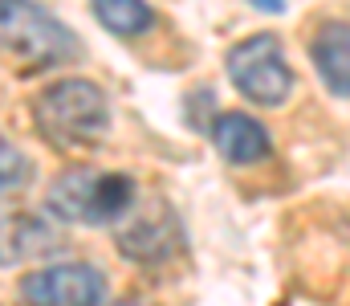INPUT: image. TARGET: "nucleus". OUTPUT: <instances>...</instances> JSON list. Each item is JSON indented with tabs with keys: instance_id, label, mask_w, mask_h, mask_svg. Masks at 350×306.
<instances>
[{
	"instance_id": "1",
	"label": "nucleus",
	"mask_w": 350,
	"mask_h": 306,
	"mask_svg": "<svg viewBox=\"0 0 350 306\" xmlns=\"http://www.w3.org/2000/svg\"><path fill=\"white\" fill-rule=\"evenodd\" d=\"M33 118H37L41 135L53 147L78 151V147H94L106 135L110 106H106V94L94 82H86V78H62V82L45 86L37 94Z\"/></svg>"
},
{
	"instance_id": "2",
	"label": "nucleus",
	"mask_w": 350,
	"mask_h": 306,
	"mask_svg": "<svg viewBox=\"0 0 350 306\" xmlns=\"http://www.w3.org/2000/svg\"><path fill=\"white\" fill-rule=\"evenodd\" d=\"M135 204V180L122 172L70 168L53 180L45 208L66 225H114Z\"/></svg>"
},
{
	"instance_id": "3",
	"label": "nucleus",
	"mask_w": 350,
	"mask_h": 306,
	"mask_svg": "<svg viewBox=\"0 0 350 306\" xmlns=\"http://www.w3.org/2000/svg\"><path fill=\"white\" fill-rule=\"evenodd\" d=\"M70 29L33 0H0V53L21 70H41L74 53Z\"/></svg>"
},
{
	"instance_id": "4",
	"label": "nucleus",
	"mask_w": 350,
	"mask_h": 306,
	"mask_svg": "<svg viewBox=\"0 0 350 306\" xmlns=\"http://www.w3.org/2000/svg\"><path fill=\"white\" fill-rule=\"evenodd\" d=\"M228 78L232 86L253 99L257 106H281L293 90V74L285 62V49L273 33H257L249 41H241L228 53Z\"/></svg>"
},
{
	"instance_id": "5",
	"label": "nucleus",
	"mask_w": 350,
	"mask_h": 306,
	"mask_svg": "<svg viewBox=\"0 0 350 306\" xmlns=\"http://www.w3.org/2000/svg\"><path fill=\"white\" fill-rule=\"evenodd\" d=\"M102 298H106V278L86 262H62L21 278L25 306H102Z\"/></svg>"
},
{
	"instance_id": "6",
	"label": "nucleus",
	"mask_w": 350,
	"mask_h": 306,
	"mask_svg": "<svg viewBox=\"0 0 350 306\" xmlns=\"http://www.w3.org/2000/svg\"><path fill=\"white\" fill-rule=\"evenodd\" d=\"M62 245H66V237H62V229L49 216H37V212L0 216V270L25 266V262H37V257H49Z\"/></svg>"
},
{
	"instance_id": "7",
	"label": "nucleus",
	"mask_w": 350,
	"mask_h": 306,
	"mask_svg": "<svg viewBox=\"0 0 350 306\" xmlns=\"http://www.w3.org/2000/svg\"><path fill=\"white\" fill-rule=\"evenodd\" d=\"M208 131H212L216 151H220L228 164H241V168H245V164H261L265 155L273 151L269 131H265L253 114H241V110L216 114V123H212Z\"/></svg>"
},
{
	"instance_id": "8",
	"label": "nucleus",
	"mask_w": 350,
	"mask_h": 306,
	"mask_svg": "<svg viewBox=\"0 0 350 306\" xmlns=\"http://www.w3.org/2000/svg\"><path fill=\"white\" fill-rule=\"evenodd\" d=\"M179 245V220L167 204H155L151 216H135L126 229H118V249L135 262H163Z\"/></svg>"
},
{
	"instance_id": "9",
	"label": "nucleus",
	"mask_w": 350,
	"mask_h": 306,
	"mask_svg": "<svg viewBox=\"0 0 350 306\" xmlns=\"http://www.w3.org/2000/svg\"><path fill=\"white\" fill-rule=\"evenodd\" d=\"M310 58L318 78L338 99H350V21H326L310 41Z\"/></svg>"
},
{
	"instance_id": "10",
	"label": "nucleus",
	"mask_w": 350,
	"mask_h": 306,
	"mask_svg": "<svg viewBox=\"0 0 350 306\" xmlns=\"http://www.w3.org/2000/svg\"><path fill=\"white\" fill-rule=\"evenodd\" d=\"M94 16H98V25H106L118 37H139L155 21L147 0H94Z\"/></svg>"
},
{
	"instance_id": "11",
	"label": "nucleus",
	"mask_w": 350,
	"mask_h": 306,
	"mask_svg": "<svg viewBox=\"0 0 350 306\" xmlns=\"http://www.w3.org/2000/svg\"><path fill=\"white\" fill-rule=\"evenodd\" d=\"M29 176H33L29 155L21 147H12L8 139H0V204L8 201V196H16L29 184Z\"/></svg>"
},
{
	"instance_id": "12",
	"label": "nucleus",
	"mask_w": 350,
	"mask_h": 306,
	"mask_svg": "<svg viewBox=\"0 0 350 306\" xmlns=\"http://www.w3.org/2000/svg\"><path fill=\"white\" fill-rule=\"evenodd\" d=\"M257 8H265V12H285V0H253Z\"/></svg>"
},
{
	"instance_id": "13",
	"label": "nucleus",
	"mask_w": 350,
	"mask_h": 306,
	"mask_svg": "<svg viewBox=\"0 0 350 306\" xmlns=\"http://www.w3.org/2000/svg\"><path fill=\"white\" fill-rule=\"evenodd\" d=\"M118 306H147V303H118Z\"/></svg>"
}]
</instances>
